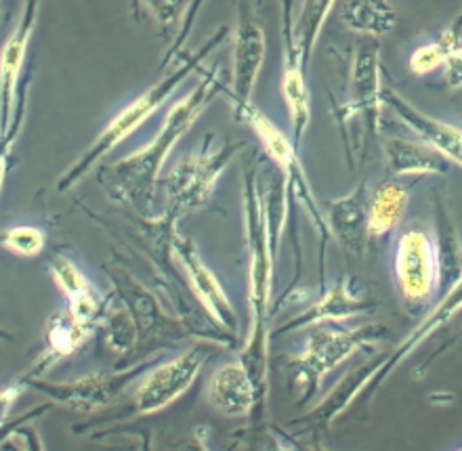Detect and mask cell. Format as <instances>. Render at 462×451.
<instances>
[{
  "mask_svg": "<svg viewBox=\"0 0 462 451\" xmlns=\"http://www.w3.org/2000/svg\"><path fill=\"white\" fill-rule=\"evenodd\" d=\"M171 250L177 256L179 265H181L188 283L194 292L196 300L200 302L210 321L219 327V330L231 334L237 338L240 332V318H237L236 307L231 305L226 288L221 286L219 277L213 273L204 259L198 253L196 244L177 234V229L171 235Z\"/></svg>",
  "mask_w": 462,
  "mask_h": 451,
  "instance_id": "7c38bea8",
  "label": "cell"
},
{
  "mask_svg": "<svg viewBox=\"0 0 462 451\" xmlns=\"http://www.w3.org/2000/svg\"><path fill=\"white\" fill-rule=\"evenodd\" d=\"M231 109H234L236 120L242 122V124H246L250 131L256 134V139L261 141L267 158L280 169L286 189H291V193H294V196L303 202L305 210L310 212V218L313 221V227L318 229L319 237H322V242L330 240L332 231H330L328 218L324 216L322 208H319L316 193L311 189L310 177H307L303 164H300V158L297 152L299 145L288 139L265 114L259 112V109L253 106V103H248V106H240V107H231Z\"/></svg>",
  "mask_w": 462,
  "mask_h": 451,
  "instance_id": "52a82bcc",
  "label": "cell"
},
{
  "mask_svg": "<svg viewBox=\"0 0 462 451\" xmlns=\"http://www.w3.org/2000/svg\"><path fill=\"white\" fill-rule=\"evenodd\" d=\"M384 162H387L389 177L446 175L452 164L420 139L410 141L402 137L384 141Z\"/></svg>",
  "mask_w": 462,
  "mask_h": 451,
  "instance_id": "44dd1931",
  "label": "cell"
},
{
  "mask_svg": "<svg viewBox=\"0 0 462 451\" xmlns=\"http://www.w3.org/2000/svg\"><path fill=\"white\" fill-rule=\"evenodd\" d=\"M444 80L448 88H462V47L458 53L446 63Z\"/></svg>",
  "mask_w": 462,
  "mask_h": 451,
  "instance_id": "1f68e13d",
  "label": "cell"
},
{
  "mask_svg": "<svg viewBox=\"0 0 462 451\" xmlns=\"http://www.w3.org/2000/svg\"><path fill=\"white\" fill-rule=\"evenodd\" d=\"M133 15L134 19H141V0H133Z\"/></svg>",
  "mask_w": 462,
  "mask_h": 451,
  "instance_id": "836d02e7",
  "label": "cell"
},
{
  "mask_svg": "<svg viewBox=\"0 0 462 451\" xmlns=\"http://www.w3.org/2000/svg\"><path fill=\"white\" fill-rule=\"evenodd\" d=\"M265 53V30L256 17L254 0H237V28L231 53V107L253 103Z\"/></svg>",
  "mask_w": 462,
  "mask_h": 451,
  "instance_id": "8fae6325",
  "label": "cell"
},
{
  "mask_svg": "<svg viewBox=\"0 0 462 451\" xmlns=\"http://www.w3.org/2000/svg\"><path fill=\"white\" fill-rule=\"evenodd\" d=\"M410 204V189L397 180H384L370 191L368 210V234L374 240L387 237L391 231L400 227Z\"/></svg>",
  "mask_w": 462,
  "mask_h": 451,
  "instance_id": "7402d4cb",
  "label": "cell"
},
{
  "mask_svg": "<svg viewBox=\"0 0 462 451\" xmlns=\"http://www.w3.org/2000/svg\"><path fill=\"white\" fill-rule=\"evenodd\" d=\"M381 85V44L376 38H364L357 44L351 63L349 101L343 107L345 115H364L370 133L378 128V112L383 106Z\"/></svg>",
  "mask_w": 462,
  "mask_h": 451,
  "instance_id": "5bb4252c",
  "label": "cell"
},
{
  "mask_svg": "<svg viewBox=\"0 0 462 451\" xmlns=\"http://www.w3.org/2000/svg\"><path fill=\"white\" fill-rule=\"evenodd\" d=\"M207 397L219 414L229 418H246L263 408L259 389L240 359L229 361L210 373Z\"/></svg>",
  "mask_w": 462,
  "mask_h": 451,
  "instance_id": "ac0fdd59",
  "label": "cell"
},
{
  "mask_svg": "<svg viewBox=\"0 0 462 451\" xmlns=\"http://www.w3.org/2000/svg\"><path fill=\"white\" fill-rule=\"evenodd\" d=\"M395 286L410 308H420L433 300L441 286L444 262L439 246L425 227H410L397 237L393 254Z\"/></svg>",
  "mask_w": 462,
  "mask_h": 451,
  "instance_id": "ba28073f",
  "label": "cell"
},
{
  "mask_svg": "<svg viewBox=\"0 0 462 451\" xmlns=\"http://www.w3.org/2000/svg\"><path fill=\"white\" fill-rule=\"evenodd\" d=\"M383 106L389 107L422 143L433 147L441 156L450 160L462 169V128L454 126L450 122L438 120L433 115L420 112L419 107L412 106L406 97H402L395 88H383Z\"/></svg>",
  "mask_w": 462,
  "mask_h": 451,
  "instance_id": "2e32d148",
  "label": "cell"
},
{
  "mask_svg": "<svg viewBox=\"0 0 462 451\" xmlns=\"http://www.w3.org/2000/svg\"><path fill=\"white\" fill-rule=\"evenodd\" d=\"M38 13H41V0H23L15 28L6 38L3 53H0V115H3V131H6L13 122L17 85L19 78H22V68L25 55H28L32 36H34Z\"/></svg>",
  "mask_w": 462,
  "mask_h": 451,
  "instance_id": "9a60e30c",
  "label": "cell"
},
{
  "mask_svg": "<svg viewBox=\"0 0 462 451\" xmlns=\"http://www.w3.org/2000/svg\"><path fill=\"white\" fill-rule=\"evenodd\" d=\"M286 187V185H284ZM244 229H246V250H248V315L250 326L246 343L240 353V361L248 367L261 401L265 405L269 391V318H272V294L275 259H278V242L273 235L282 237L288 218L280 216L275 221V212L282 204L291 199V191L286 189L280 204H275V187H269L267 198L263 202L259 191V177L254 166H248L244 175Z\"/></svg>",
  "mask_w": 462,
  "mask_h": 451,
  "instance_id": "6da1fadb",
  "label": "cell"
},
{
  "mask_svg": "<svg viewBox=\"0 0 462 451\" xmlns=\"http://www.w3.org/2000/svg\"><path fill=\"white\" fill-rule=\"evenodd\" d=\"M335 3L337 0H303V5H300L299 19L292 25V34L305 66L311 63L313 51L318 47L319 34H322V28L330 11L335 9Z\"/></svg>",
  "mask_w": 462,
  "mask_h": 451,
  "instance_id": "484cf974",
  "label": "cell"
},
{
  "mask_svg": "<svg viewBox=\"0 0 462 451\" xmlns=\"http://www.w3.org/2000/svg\"><path fill=\"white\" fill-rule=\"evenodd\" d=\"M229 41V28L221 25L217 28L207 42L200 49L191 51V53L183 55L181 60L175 61V68L164 76L162 80H158L156 85H152L143 95H139L137 99H133L126 107H122L114 118L107 122V126L97 134V139L88 145V150L69 166L57 180V191L66 193L80 183L107 153H112L116 147L125 143L126 139H131L160 107L164 106L166 99L175 93V90L189 78L191 74L198 72L204 60L221 47L223 42Z\"/></svg>",
  "mask_w": 462,
  "mask_h": 451,
  "instance_id": "3957f363",
  "label": "cell"
},
{
  "mask_svg": "<svg viewBox=\"0 0 462 451\" xmlns=\"http://www.w3.org/2000/svg\"><path fill=\"white\" fill-rule=\"evenodd\" d=\"M158 361H143V364L131 367V370L118 372H95L88 376H80L74 380H63V382H51V380L25 376V382L34 386L38 392L63 408L74 411H97L114 401L122 391L126 389L133 380L156 365Z\"/></svg>",
  "mask_w": 462,
  "mask_h": 451,
  "instance_id": "30bf717a",
  "label": "cell"
},
{
  "mask_svg": "<svg viewBox=\"0 0 462 451\" xmlns=\"http://www.w3.org/2000/svg\"><path fill=\"white\" fill-rule=\"evenodd\" d=\"M44 246H47V235L34 225H13L3 231V248L15 256L32 259L41 254Z\"/></svg>",
  "mask_w": 462,
  "mask_h": 451,
  "instance_id": "f1b7e54d",
  "label": "cell"
},
{
  "mask_svg": "<svg viewBox=\"0 0 462 451\" xmlns=\"http://www.w3.org/2000/svg\"><path fill=\"white\" fill-rule=\"evenodd\" d=\"M106 330H107V345H110V349L118 353L131 351L139 340L137 324H134L133 313L128 311L125 302L106 313Z\"/></svg>",
  "mask_w": 462,
  "mask_h": 451,
  "instance_id": "83f0119b",
  "label": "cell"
},
{
  "mask_svg": "<svg viewBox=\"0 0 462 451\" xmlns=\"http://www.w3.org/2000/svg\"><path fill=\"white\" fill-rule=\"evenodd\" d=\"M143 3L150 6L153 17H156V25L158 30L162 32V38H169L175 34L183 23V17H185V11H188L189 6V0H141V6Z\"/></svg>",
  "mask_w": 462,
  "mask_h": 451,
  "instance_id": "f546056e",
  "label": "cell"
},
{
  "mask_svg": "<svg viewBox=\"0 0 462 451\" xmlns=\"http://www.w3.org/2000/svg\"><path fill=\"white\" fill-rule=\"evenodd\" d=\"M368 210L370 189L365 180L353 187L345 198L332 199L328 204V225L332 237H338L341 246L351 254H362L368 240Z\"/></svg>",
  "mask_w": 462,
  "mask_h": 451,
  "instance_id": "ffe728a7",
  "label": "cell"
},
{
  "mask_svg": "<svg viewBox=\"0 0 462 451\" xmlns=\"http://www.w3.org/2000/svg\"><path fill=\"white\" fill-rule=\"evenodd\" d=\"M91 336L93 327L80 326L79 321L69 318V313L53 315L47 324V349H44V355L38 364L47 367L63 357L74 355Z\"/></svg>",
  "mask_w": 462,
  "mask_h": 451,
  "instance_id": "d4e9b609",
  "label": "cell"
},
{
  "mask_svg": "<svg viewBox=\"0 0 462 451\" xmlns=\"http://www.w3.org/2000/svg\"><path fill=\"white\" fill-rule=\"evenodd\" d=\"M341 23L353 34L381 38L397 25V13L389 0H343Z\"/></svg>",
  "mask_w": 462,
  "mask_h": 451,
  "instance_id": "603a6c76",
  "label": "cell"
},
{
  "mask_svg": "<svg viewBox=\"0 0 462 451\" xmlns=\"http://www.w3.org/2000/svg\"><path fill=\"white\" fill-rule=\"evenodd\" d=\"M387 336L389 327L384 324H362L357 327H343L341 324L311 326L303 349L297 355L282 359L286 370L292 373V382L303 391L299 405L311 401L322 389L324 378L343 361L383 343Z\"/></svg>",
  "mask_w": 462,
  "mask_h": 451,
  "instance_id": "5b68a950",
  "label": "cell"
},
{
  "mask_svg": "<svg viewBox=\"0 0 462 451\" xmlns=\"http://www.w3.org/2000/svg\"><path fill=\"white\" fill-rule=\"evenodd\" d=\"M374 308H378V300L365 299L362 292L353 288L351 277H345V280H338V283H335L332 288L324 290V294L313 305L307 307L303 313H299L288 324L278 327L275 336L318 324H341V321L357 318V315H365L374 311Z\"/></svg>",
  "mask_w": 462,
  "mask_h": 451,
  "instance_id": "e0dca14e",
  "label": "cell"
},
{
  "mask_svg": "<svg viewBox=\"0 0 462 451\" xmlns=\"http://www.w3.org/2000/svg\"><path fill=\"white\" fill-rule=\"evenodd\" d=\"M210 359L208 343H198L181 355L156 364L141 376L133 397L134 416H150L162 411L181 399L200 376L202 367Z\"/></svg>",
  "mask_w": 462,
  "mask_h": 451,
  "instance_id": "9c48e42d",
  "label": "cell"
},
{
  "mask_svg": "<svg viewBox=\"0 0 462 451\" xmlns=\"http://www.w3.org/2000/svg\"><path fill=\"white\" fill-rule=\"evenodd\" d=\"M221 88V68L215 66L202 76L194 90L171 106L156 137L99 172V183L104 185L107 196L114 202L139 206L143 210L150 208L166 160L171 158L179 141L191 131L198 118L207 112L210 103L217 99Z\"/></svg>",
  "mask_w": 462,
  "mask_h": 451,
  "instance_id": "7a4b0ae2",
  "label": "cell"
},
{
  "mask_svg": "<svg viewBox=\"0 0 462 451\" xmlns=\"http://www.w3.org/2000/svg\"><path fill=\"white\" fill-rule=\"evenodd\" d=\"M204 3H207V0H189V6H188V11H185V17H183L181 28H179L177 36L172 38L171 51H169V53H166V57L162 60V68H164V69H169L171 63H175L177 57L181 55V51L185 49V44H188V41H189L191 28H194L198 13L202 11V5H204Z\"/></svg>",
  "mask_w": 462,
  "mask_h": 451,
  "instance_id": "4dcf8cb0",
  "label": "cell"
},
{
  "mask_svg": "<svg viewBox=\"0 0 462 451\" xmlns=\"http://www.w3.org/2000/svg\"><path fill=\"white\" fill-rule=\"evenodd\" d=\"M244 141H219L217 133H208L200 150L188 153L162 179L166 210L164 215L179 218L208 204L223 172L240 153Z\"/></svg>",
  "mask_w": 462,
  "mask_h": 451,
  "instance_id": "8992f818",
  "label": "cell"
},
{
  "mask_svg": "<svg viewBox=\"0 0 462 451\" xmlns=\"http://www.w3.org/2000/svg\"><path fill=\"white\" fill-rule=\"evenodd\" d=\"M259 3H261V0H259Z\"/></svg>",
  "mask_w": 462,
  "mask_h": 451,
  "instance_id": "e575fe53",
  "label": "cell"
},
{
  "mask_svg": "<svg viewBox=\"0 0 462 451\" xmlns=\"http://www.w3.org/2000/svg\"><path fill=\"white\" fill-rule=\"evenodd\" d=\"M292 0H282V97H284L288 118H291V128L294 134V143L300 145L307 128L311 122V95L307 87V66L300 57L297 42L292 34Z\"/></svg>",
  "mask_w": 462,
  "mask_h": 451,
  "instance_id": "4fadbf2b",
  "label": "cell"
},
{
  "mask_svg": "<svg viewBox=\"0 0 462 451\" xmlns=\"http://www.w3.org/2000/svg\"><path fill=\"white\" fill-rule=\"evenodd\" d=\"M116 290L120 292V299L125 300L128 311L133 313L134 324L139 330V340L143 345L147 343H160V340L169 338H183V327L177 324L175 319L166 318L160 313V305L156 299L141 286L137 280H133L131 275L120 271L118 275H114Z\"/></svg>",
  "mask_w": 462,
  "mask_h": 451,
  "instance_id": "d6986e66",
  "label": "cell"
},
{
  "mask_svg": "<svg viewBox=\"0 0 462 451\" xmlns=\"http://www.w3.org/2000/svg\"><path fill=\"white\" fill-rule=\"evenodd\" d=\"M23 384H9L3 391V418H5V420H6V414H9V410L13 408V403L17 401V397L22 395V391L25 389Z\"/></svg>",
  "mask_w": 462,
  "mask_h": 451,
  "instance_id": "d6a6232c",
  "label": "cell"
},
{
  "mask_svg": "<svg viewBox=\"0 0 462 451\" xmlns=\"http://www.w3.org/2000/svg\"><path fill=\"white\" fill-rule=\"evenodd\" d=\"M462 311V271L454 281V286L448 290V294L429 311L420 324L395 346L393 351L372 364H365L359 370L351 372L349 376L341 380V384L318 405L310 414L299 418L297 422H305L307 427L316 430H328L335 420L346 410L351 408L357 399H368L381 389V384L406 361L419 346L439 332L448 321L454 319V315Z\"/></svg>",
  "mask_w": 462,
  "mask_h": 451,
  "instance_id": "277c9868",
  "label": "cell"
},
{
  "mask_svg": "<svg viewBox=\"0 0 462 451\" xmlns=\"http://www.w3.org/2000/svg\"><path fill=\"white\" fill-rule=\"evenodd\" d=\"M49 273L53 277L55 286L60 288L61 294L68 299V302L80 299V296H85L95 290L91 280L82 273V269L76 265L72 259H68V256L63 254H57L51 259Z\"/></svg>",
  "mask_w": 462,
  "mask_h": 451,
  "instance_id": "4316f807",
  "label": "cell"
},
{
  "mask_svg": "<svg viewBox=\"0 0 462 451\" xmlns=\"http://www.w3.org/2000/svg\"><path fill=\"white\" fill-rule=\"evenodd\" d=\"M462 47V11L454 17V22L441 32V34L429 44H422L410 55L408 68L410 72L425 76L435 69L446 68V63L458 53Z\"/></svg>",
  "mask_w": 462,
  "mask_h": 451,
  "instance_id": "cb8c5ba5",
  "label": "cell"
}]
</instances>
